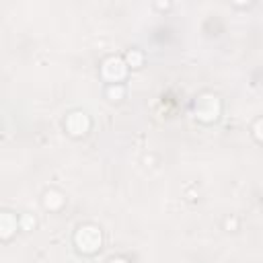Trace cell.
<instances>
[{"label":"cell","instance_id":"6da1fadb","mask_svg":"<svg viewBox=\"0 0 263 263\" xmlns=\"http://www.w3.org/2000/svg\"><path fill=\"white\" fill-rule=\"evenodd\" d=\"M74 240H76V245L82 253H95L101 247L103 236H101V230L97 226H80Z\"/></svg>","mask_w":263,"mask_h":263},{"label":"cell","instance_id":"5b68a950","mask_svg":"<svg viewBox=\"0 0 263 263\" xmlns=\"http://www.w3.org/2000/svg\"><path fill=\"white\" fill-rule=\"evenodd\" d=\"M0 230H3V238H9L17 230V218L11 212H5L0 216Z\"/></svg>","mask_w":263,"mask_h":263},{"label":"cell","instance_id":"277c9868","mask_svg":"<svg viewBox=\"0 0 263 263\" xmlns=\"http://www.w3.org/2000/svg\"><path fill=\"white\" fill-rule=\"evenodd\" d=\"M66 127H68V132L72 136H82V134H86V129L91 127V121L82 111H74V113L68 115V119H66Z\"/></svg>","mask_w":263,"mask_h":263},{"label":"cell","instance_id":"9c48e42d","mask_svg":"<svg viewBox=\"0 0 263 263\" xmlns=\"http://www.w3.org/2000/svg\"><path fill=\"white\" fill-rule=\"evenodd\" d=\"M21 224H23L25 230H31V228H35V218L29 216V214H25L23 218H21Z\"/></svg>","mask_w":263,"mask_h":263},{"label":"cell","instance_id":"ba28073f","mask_svg":"<svg viewBox=\"0 0 263 263\" xmlns=\"http://www.w3.org/2000/svg\"><path fill=\"white\" fill-rule=\"evenodd\" d=\"M125 60H127V64H129V66H134V68H138V66L142 64V54H140V52H136V50H132V52L127 54V58H125Z\"/></svg>","mask_w":263,"mask_h":263},{"label":"cell","instance_id":"8992f818","mask_svg":"<svg viewBox=\"0 0 263 263\" xmlns=\"http://www.w3.org/2000/svg\"><path fill=\"white\" fill-rule=\"evenodd\" d=\"M43 206H46L48 210H60L64 206L62 193H58V191H46V195H43Z\"/></svg>","mask_w":263,"mask_h":263},{"label":"cell","instance_id":"30bf717a","mask_svg":"<svg viewBox=\"0 0 263 263\" xmlns=\"http://www.w3.org/2000/svg\"><path fill=\"white\" fill-rule=\"evenodd\" d=\"M253 132H255V136H257V140H261V142H263V119H259V121L255 123Z\"/></svg>","mask_w":263,"mask_h":263},{"label":"cell","instance_id":"7c38bea8","mask_svg":"<svg viewBox=\"0 0 263 263\" xmlns=\"http://www.w3.org/2000/svg\"><path fill=\"white\" fill-rule=\"evenodd\" d=\"M109 263H127V261H125V259H111Z\"/></svg>","mask_w":263,"mask_h":263},{"label":"cell","instance_id":"8fae6325","mask_svg":"<svg viewBox=\"0 0 263 263\" xmlns=\"http://www.w3.org/2000/svg\"><path fill=\"white\" fill-rule=\"evenodd\" d=\"M226 228L230 230V228H236V220H234V218H228V220H226Z\"/></svg>","mask_w":263,"mask_h":263},{"label":"cell","instance_id":"3957f363","mask_svg":"<svg viewBox=\"0 0 263 263\" xmlns=\"http://www.w3.org/2000/svg\"><path fill=\"white\" fill-rule=\"evenodd\" d=\"M101 72H103V76L107 80L119 84V80L125 76V62L121 58H109V60H105Z\"/></svg>","mask_w":263,"mask_h":263},{"label":"cell","instance_id":"52a82bcc","mask_svg":"<svg viewBox=\"0 0 263 263\" xmlns=\"http://www.w3.org/2000/svg\"><path fill=\"white\" fill-rule=\"evenodd\" d=\"M107 95H109V99H113V101L121 99V97H123V86H121V84H111V86L107 89Z\"/></svg>","mask_w":263,"mask_h":263},{"label":"cell","instance_id":"7a4b0ae2","mask_svg":"<svg viewBox=\"0 0 263 263\" xmlns=\"http://www.w3.org/2000/svg\"><path fill=\"white\" fill-rule=\"evenodd\" d=\"M218 111H220V105H218V99L212 97V95H204L202 99H197V103H195V113H197V117L204 119V121L216 119Z\"/></svg>","mask_w":263,"mask_h":263}]
</instances>
